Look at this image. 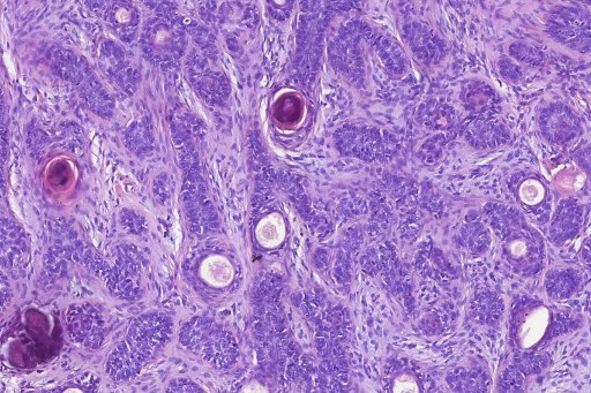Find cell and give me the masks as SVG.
<instances>
[{
    "instance_id": "52a82bcc",
    "label": "cell",
    "mask_w": 591,
    "mask_h": 393,
    "mask_svg": "<svg viewBox=\"0 0 591 393\" xmlns=\"http://www.w3.org/2000/svg\"><path fill=\"white\" fill-rule=\"evenodd\" d=\"M551 324L549 308L531 302L518 308L513 315L512 336L521 350L534 349L544 339Z\"/></svg>"
},
{
    "instance_id": "2e32d148",
    "label": "cell",
    "mask_w": 591,
    "mask_h": 393,
    "mask_svg": "<svg viewBox=\"0 0 591 393\" xmlns=\"http://www.w3.org/2000/svg\"><path fill=\"white\" fill-rule=\"evenodd\" d=\"M578 285V279H576V276H574V272L573 274H570V272L565 271L564 283L563 281H561V275L556 274V278H549L548 287L550 294H552L551 297L563 299L570 297L571 294L575 292L576 287H578Z\"/></svg>"
},
{
    "instance_id": "30bf717a",
    "label": "cell",
    "mask_w": 591,
    "mask_h": 393,
    "mask_svg": "<svg viewBox=\"0 0 591 393\" xmlns=\"http://www.w3.org/2000/svg\"><path fill=\"white\" fill-rule=\"evenodd\" d=\"M353 136L357 143H353V147L349 148L351 154L358 156L359 158H377L381 151V145H383V141H381L380 133L377 130H363V128H359V130L353 132Z\"/></svg>"
},
{
    "instance_id": "9a60e30c",
    "label": "cell",
    "mask_w": 591,
    "mask_h": 393,
    "mask_svg": "<svg viewBox=\"0 0 591 393\" xmlns=\"http://www.w3.org/2000/svg\"><path fill=\"white\" fill-rule=\"evenodd\" d=\"M50 186L55 190L64 191L69 188L73 181V171L69 164L64 161L56 162L51 166L48 173Z\"/></svg>"
},
{
    "instance_id": "277c9868",
    "label": "cell",
    "mask_w": 591,
    "mask_h": 393,
    "mask_svg": "<svg viewBox=\"0 0 591 393\" xmlns=\"http://www.w3.org/2000/svg\"><path fill=\"white\" fill-rule=\"evenodd\" d=\"M61 346L59 330H49L47 317L37 311L26 313V326L10 345V361L27 368L54 357Z\"/></svg>"
},
{
    "instance_id": "5b68a950",
    "label": "cell",
    "mask_w": 591,
    "mask_h": 393,
    "mask_svg": "<svg viewBox=\"0 0 591 393\" xmlns=\"http://www.w3.org/2000/svg\"><path fill=\"white\" fill-rule=\"evenodd\" d=\"M179 339L187 349L216 367L228 368L237 359L235 340L213 321L196 319L186 323Z\"/></svg>"
},
{
    "instance_id": "7a4b0ae2",
    "label": "cell",
    "mask_w": 591,
    "mask_h": 393,
    "mask_svg": "<svg viewBox=\"0 0 591 393\" xmlns=\"http://www.w3.org/2000/svg\"><path fill=\"white\" fill-rule=\"evenodd\" d=\"M503 253L508 264L519 274L535 275L545 259L543 239L522 216L508 209L495 218Z\"/></svg>"
},
{
    "instance_id": "e0dca14e",
    "label": "cell",
    "mask_w": 591,
    "mask_h": 393,
    "mask_svg": "<svg viewBox=\"0 0 591 393\" xmlns=\"http://www.w3.org/2000/svg\"><path fill=\"white\" fill-rule=\"evenodd\" d=\"M512 54L516 57V59L521 60V62L529 63L531 60L538 63L544 58L540 51L536 50L533 47H529V45H522L516 44L515 48H512Z\"/></svg>"
},
{
    "instance_id": "8fae6325",
    "label": "cell",
    "mask_w": 591,
    "mask_h": 393,
    "mask_svg": "<svg viewBox=\"0 0 591 393\" xmlns=\"http://www.w3.org/2000/svg\"><path fill=\"white\" fill-rule=\"evenodd\" d=\"M423 124L432 130H444L453 123L454 111L448 108L447 105L431 102L424 105Z\"/></svg>"
},
{
    "instance_id": "8992f818",
    "label": "cell",
    "mask_w": 591,
    "mask_h": 393,
    "mask_svg": "<svg viewBox=\"0 0 591 393\" xmlns=\"http://www.w3.org/2000/svg\"><path fill=\"white\" fill-rule=\"evenodd\" d=\"M549 33L557 42L572 50L588 49L589 13L579 7H561L549 19Z\"/></svg>"
},
{
    "instance_id": "4fadbf2b",
    "label": "cell",
    "mask_w": 591,
    "mask_h": 393,
    "mask_svg": "<svg viewBox=\"0 0 591 393\" xmlns=\"http://www.w3.org/2000/svg\"><path fill=\"white\" fill-rule=\"evenodd\" d=\"M575 207L570 204L566 206L563 211L559 214L557 221L553 223L551 233L553 239L559 240L561 233H564L561 241H566L567 238L574 237V234L578 232L580 226V219L578 214H575Z\"/></svg>"
},
{
    "instance_id": "ac0fdd59",
    "label": "cell",
    "mask_w": 591,
    "mask_h": 393,
    "mask_svg": "<svg viewBox=\"0 0 591 393\" xmlns=\"http://www.w3.org/2000/svg\"><path fill=\"white\" fill-rule=\"evenodd\" d=\"M393 391L395 392H418L417 381L414 376L403 374L394 380Z\"/></svg>"
},
{
    "instance_id": "5bb4252c",
    "label": "cell",
    "mask_w": 591,
    "mask_h": 393,
    "mask_svg": "<svg viewBox=\"0 0 591 393\" xmlns=\"http://www.w3.org/2000/svg\"><path fill=\"white\" fill-rule=\"evenodd\" d=\"M468 132L470 135L469 140L481 143V146H492L493 143H498L501 136H503V131H501L499 125L489 123L470 126Z\"/></svg>"
},
{
    "instance_id": "7c38bea8",
    "label": "cell",
    "mask_w": 591,
    "mask_h": 393,
    "mask_svg": "<svg viewBox=\"0 0 591 393\" xmlns=\"http://www.w3.org/2000/svg\"><path fill=\"white\" fill-rule=\"evenodd\" d=\"M518 196L529 210L540 208L546 199V188L540 180L527 178L519 186Z\"/></svg>"
},
{
    "instance_id": "3957f363",
    "label": "cell",
    "mask_w": 591,
    "mask_h": 393,
    "mask_svg": "<svg viewBox=\"0 0 591 393\" xmlns=\"http://www.w3.org/2000/svg\"><path fill=\"white\" fill-rule=\"evenodd\" d=\"M48 57L52 72L77 90L89 110L100 117L111 115V98L84 57L61 48L52 49Z\"/></svg>"
},
{
    "instance_id": "6da1fadb",
    "label": "cell",
    "mask_w": 591,
    "mask_h": 393,
    "mask_svg": "<svg viewBox=\"0 0 591 393\" xmlns=\"http://www.w3.org/2000/svg\"><path fill=\"white\" fill-rule=\"evenodd\" d=\"M171 323L166 317L155 314L140 317L132 324L123 343L112 353L108 372L114 380H129L146 362L167 343Z\"/></svg>"
},
{
    "instance_id": "ba28073f",
    "label": "cell",
    "mask_w": 591,
    "mask_h": 393,
    "mask_svg": "<svg viewBox=\"0 0 591 393\" xmlns=\"http://www.w3.org/2000/svg\"><path fill=\"white\" fill-rule=\"evenodd\" d=\"M542 132L553 143L570 142L580 132L579 119L565 105H552L542 113Z\"/></svg>"
},
{
    "instance_id": "9c48e42d",
    "label": "cell",
    "mask_w": 591,
    "mask_h": 393,
    "mask_svg": "<svg viewBox=\"0 0 591 393\" xmlns=\"http://www.w3.org/2000/svg\"><path fill=\"white\" fill-rule=\"evenodd\" d=\"M69 328L73 338H76L81 343L94 344L97 331L100 329V322L97 321L96 315L92 313L70 312L69 313Z\"/></svg>"
}]
</instances>
